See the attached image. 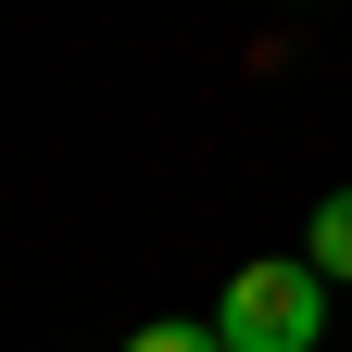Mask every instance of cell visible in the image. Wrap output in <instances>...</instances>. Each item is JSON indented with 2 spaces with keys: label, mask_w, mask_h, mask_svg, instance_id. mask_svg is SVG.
Wrapping results in <instances>:
<instances>
[{
  "label": "cell",
  "mask_w": 352,
  "mask_h": 352,
  "mask_svg": "<svg viewBox=\"0 0 352 352\" xmlns=\"http://www.w3.org/2000/svg\"><path fill=\"white\" fill-rule=\"evenodd\" d=\"M214 340H227V352H315L327 340V277H315V264H239V277H227V302H214Z\"/></svg>",
  "instance_id": "cell-1"
},
{
  "label": "cell",
  "mask_w": 352,
  "mask_h": 352,
  "mask_svg": "<svg viewBox=\"0 0 352 352\" xmlns=\"http://www.w3.org/2000/svg\"><path fill=\"white\" fill-rule=\"evenodd\" d=\"M302 264H315L327 289H352V189H327L315 214H302Z\"/></svg>",
  "instance_id": "cell-2"
},
{
  "label": "cell",
  "mask_w": 352,
  "mask_h": 352,
  "mask_svg": "<svg viewBox=\"0 0 352 352\" xmlns=\"http://www.w3.org/2000/svg\"><path fill=\"white\" fill-rule=\"evenodd\" d=\"M126 352H227V340H214V327H189V315H164V327H139Z\"/></svg>",
  "instance_id": "cell-3"
}]
</instances>
